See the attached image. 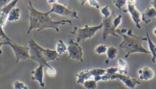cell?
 Here are the masks:
<instances>
[{"instance_id":"1","label":"cell","mask_w":156,"mask_h":89,"mask_svg":"<svg viewBox=\"0 0 156 89\" xmlns=\"http://www.w3.org/2000/svg\"><path fill=\"white\" fill-rule=\"evenodd\" d=\"M27 9L29 11V27L27 33L29 34L33 30H37V32L45 29H53L56 32H59L58 26L60 25H65L69 24L72 25L73 22L70 20H63L60 21H54L49 16V12H41L33 6L31 1L29 2Z\"/></svg>"},{"instance_id":"2","label":"cell","mask_w":156,"mask_h":89,"mask_svg":"<svg viewBox=\"0 0 156 89\" xmlns=\"http://www.w3.org/2000/svg\"><path fill=\"white\" fill-rule=\"evenodd\" d=\"M116 33L123 37V40L119 46L125 51V58H128L132 53H135L151 54L150 51L143 46V42L147 41V37L137 36L133 33L132 30L124 28L117 29Z\"/></svg>"},{"instance_id":"3","label":"cell","mask_w":156,"mask_h":89,"mask_svg":"<svg viewBox=\"0 0 156 89\" xmlns=\"http://www.w3.org/2000/svg\"><path fill=\"white\" fill-rule=\"evenodd\" d=\"M1 37L5 40L4 42H1L0 47H2L3 45H6L11 47L13 50L16 58V63H18L20 61H26L30 59L29 53V47L26 46H21L14 42L10 37L7 36L4 32L2 27H1Z\"/></svg>"},{"instance_id":"4","label":"cell","mask_w":156,"mask_h":89,"mask_svg":"<svg viewBox=\"0 0 156 89\" xmlns=\"http://www.w3.org/2000/svg\"><path fill=\"white\" fill-rule=\"evenodd\" d=\"M103 28V25L102 22L97 26H89L88 25H85L83 28L74 27L71 33L77 35L76 42L80 43L82 41L90 39L94 36L97 31Z\"/></svg>"},{"instance_id":"5","label":"cell","mask_w":156,"mask_h":89,"mask_svg":"<svg viewBox=\"0 0 156 89\" xmlns=\"http://www.w3.org/2000/svg\"><path fill=\"white\" fill-rule=\"evenodd\" d=\"M28 47H29V53L30 59L38 63L39 65L46 66L48 68L52 66L49 65V63L46 61L40 49V45L36 43L33 39L29 41Z\"/></svg>"},{"instance_id":"6","label":"cell","mask_w":156,"mask_h":89,"mask_svg":"<svg viewBox=\"0 0 156 89\" xmlns=\"http://www.w3.org/2000/svg\"><path fill=\"white\" fill-rule=\"evenodd\" d=\"M114 80L122 81L127 88L130 89H133L140 84V81L136 78L131 77L126 75H122L120 74H116L112 75L105 74L104 76H101V81H107Z\"/></svg>"},{"instance_id":"7","label":"cell","mask_w":156,"mask_h":89,"mask_svg":"<svg viewBox=\"0 0 156 89\" xmlns=\"http://www.w3.org/2000/svg\"><path fill=\"white\" fill-rule=\"evenodd\" d=\"M51 9L49 11V13H56L62 16L70 17L78 19V12L75 10H72L64 5L58 3V1L51 5Z\"/></svg>"},{"instance_id":"8","label":"cell","mask_w":156,"mask_h":89,"mask_svg":"<svg viewBox=\"0 0 156 89\" xmlns=\"http://www.w3.org/2000/svg\"><path fill=\"white\" fill-rule=\"evenodd\" d=\"M68 58L70 59L74 60L76 61L83 63V50L79 43L75 42L73 39L69 41V45L68 46Z\"/></svg>"},{"instance_id":"9","label":"cell","mask_w":156,"mask_h":89,"mask_svg":"<svg viewBox=\"0 0 156 89\" xmlns=\"http://www.w3.org/2000/svg\"><path fill=\"white\" fill-rule=\"evenodd\" d=\"M136 1H127V11L130 14L132 19L136 26L138 29H142L140 21L142 20V14L136 9Z\"/></svg>"},{"instance_id":"10","label":"cell","mask_w":156,"mask_h":89,"mask_svg":"<svg viewBox=\"0 0 156 89\" xmlns=\"http://www.w3.org/2000/svg\"><path fill=\"white\" fill-rule=\"evenodd\" d=\"M114 12L110 17L105 19L104 18L103 20L102 23L103 25V39L104 40H106L108 35H112L113 36L118 37V35L116 33V30L114 29L113 23V20L115 16Z\"/></svg>"},{"instance_id":"11","label":"cell","mask_w":156,"mask_h":89,"mask_svg":"<svg viewBox=\"0 0 156 89\" xmlns=\"http://www.w3.org/2000/svg\"><path fill=\"white\" fill-rule=\"evenodd\" d=\"M19 2V0L11 1L6 6L0 9V26L2 27L6 25L7 18L11 10L16 7L17 3Z\"/></svg>"},{"instance_id":"12","label":"cell","mask_w":156,"mask_h":89,"mask_svg":"<svg viewBox=\"0 0 156 89\" xmlns=\"http://www.w3.org/2000/svg\"><path fill=\"white\" fill-rule=\"evenodd\" d=\"M44 67L43 65H39L35 69L32 70L31 74L33 75L32 80L38 82L40 86L42 87L45 86V84L44 81Z\"/></svg>"},{"instance_id":"13","label":"cell","mask_w":156,"mask_h":89,"mask_svg":"<svg viewBox=\"0 0 156 89\" xmlns=\"http://www.w3.org/2000/svg\"><path fill=\"white\" fill-rule=\"evenodd\" d=\"M139 74V79L140 80L149 81L153 79L154 77V71L152 68L148 66H146L143 69H140L138 71Z\"/></svg>"},{"instance_id":"14","label":"cell","mask_w":156,"mask_h":89,"mask_svg":"<svg viewBox=\"0 0 156 89\" xmlns=\"http://www.w3.org/2000/svg\"><path fill=\"white\" fill-rule=\"evenodd\" d=\"M40 49L41 50L43 56L46 62L53 61L55 60H59V55L55 50H51L49 49H45L40 46Z\"/></svg>"},{"instance_id":"15","label":"cell","mask_w":156,"mask_h":89,"mask_svg":"<svg viewBox=\"0 0 156 89\" xmlns=\"http://www.w3.org/2000/svg\"><path fill=\"white\" fill-rule=\"evenodd\" d=\"M75 76L76 77V83L79 85H83L84 83L91 80L92 77H93L91 75L90 70H84L81 71L75 74Z\"/></svg>"},{"instance_id":"16","label":"cell","mask_w":156,"mask_h":89,"mask_svg":"<svg viewBox=\"0 0 156 89\" xmlns=\"http://www.w3.org/2000/svg\"><path fill=\"white\" fill-rule=\"evenodd\" d=\"M156 18V11L153 7L147 9L142 15V20L146 24H148Z\"/></svg>"},{"instance_id":"17","label":"cell","mask_w":156,"mask_h":89,"mask_svg":"<svg viewBox=\"0 0 156 89\" xmlns=\"http://www.w3.org/2000/svg\"><path fill=\"white\" fill-rule=\"evenodd\" d=\"M118 73L122 75H127L128 74L129 66L127 61L123 59H119L118 60Z\"/></svg>"},{"instance_id":"18","label":"cell","mask_w":156,"mask_h":89,"mask_svg":"<svg viewBox=\"0 0 156 89\" xmlns=\"http://www.w3.org/2000/svg\"><path fill=\"white\" fill-rule=\"evenodd\" d=\"M106 53L107 55V59L105 60V63L108 64L111 60H113L117 57L118 54V50L114 46H110L108 48Z\"/></svg>"},{"instance_id":"19","label":"cell","mask_w":156,"mask_h":89,"mask_svg":"<svg viewBox=\"0 0 156 89\" xmlns=\"http://www.w3.org/2000/svg\"><path fill=\"white\" fill-rule=\"evenodd\" d=\"M21 17V10L20 8L15 7L11 10L7 18V21L15 22L19 21Z\"/></svg>"},{"instance_id":"20","label":"cell","mask_w":156,"mask_h":89,"mask_svg":"<svg viewBox=\"0 0 156 89\" xmlns=\"http://www.w3.org/2000/svg\"><path fill=\"white\" fill-rule=\"evenodd\" d=\"M146 35L147 41L148 43L150 51L151 53V55H152V58L151 61L152 63L156 64V45L153 43V41L151 39L149 33H147Z\"/></svg>"},{"instance_id":"21","label":"cell","mask_w":156,"mask_h":89,"mask_svg":"<svg viewBox=\"0 0 156 89\" xmlns=\"http://www.w3.org/2000/svg\"><path fill=\"white\" fill-rule=\"evenodd\" d=\"M56 51L58 53V55H62L68 51V47L62 40L60 39L56 45Z\"/></svg>"},{"instance_id":"22","label":"cell","mask_w":156,"mask_h":89,"mask_svg":"<svg viewBox=\"0 0 156 89\" xmlns=\"http://www.w3.org/2000/svg\"><path fill=\"white\" fill-rule=\"evenodd\" d=\"M83 86L85 89H97L98 87L97 82L94 80H89L85 81Z\"/></svg>"},{"instance_id":"23","label":"cell","mask_w":156,"mask_h":89,"mask_svg":"<svg viewBox=\"0 0 156 89\" xmlns=\"http://www.w3.org/2000/svg\"><path fill=\"white\" fill-rule=\"evenodd\" d=\"M114 6L117 7L119 10H122L124 12H128L127 10H124V7L127 5V1L123 0H114L112 1Z\"/></svg>"},{"instance_id":"24","label":"cell","mask_w":156,"mask_h":89,"mask_svg":"<svg viewBox=\"0 0 156 89\" xmlns=\"http://www.w3.org/2000/svg\"><path fill=\"white\" fill-rule=\"evenodd\" d=\"M90 72L93 77L94 78L97 76H104L106 74V69L101 68H95L90 70Z\"/></svg>"},{"instance_id":"25","label":"cell","mask_w":156,"mask_h":89,"mask_svg":"<svg viewBox=\"0 0 156 89\" xmlns=\"http://www.w3.org/2000/svg\"><path fill=\"white\" fill-rule=\"evenodd\" d=\"M100 12L101 14L102 15V16L105 19L110 17L112 15V12L108 5H106L105 6L101 7L100 10Z\"/></svg>"},{"instance_id":"26","label":"cell","mask_w":156,"mask_h":89,"mask_svg":"<svg viewBox=\"0 0 156 89\" xmlns=\"http://www.w3.org/2000/svg\"><path fill=\"white\" fill-rule=\"evenodd\" d=\"M107 46L105 44H101L97 46L94 49V52L98 55H101L106 53L108 50Z\"/></svg>"},{"instance_id":"27","label":"cell","mask_w":156,"mask_h":89,"mask_svg":"<svg viewBox=\"0 0 156 89\" xmlns=\"http://www.w3.org/2000/svg\"><path fill=\"white\" fill-rule=\"evenodd\" d=\"M13 86L14 89H29L24 83L17 80L13 82Z\"/></svg>"},{"instance_id":"28","label":"cell","mask_w":156,"mask_h":89,"mask_svg":"<svg viewBox=\"0 0 156 89\" xmlns=\"http://www.w3.org/2000/svg\"><path fill=\"white\" fill-rule=\"evenodd\" d=\"M122 15H119L118 16H115L113 20V23L114 26V29L117 30L118 27L122 23Z\"/></svg>"},{"instance_id":"29","label":"cell","mask_w":156,"mask_h":89,"mask_svg":"<svg viewBox=\"0 0 156 89\" xmlns=\"http://www.w3.org/2000/svg\"><path fill=\"white\" fill-rule=\"evenodd\" d=\"M118 73V67H111L106 69V74L107 75H114Z\"/></svg>"},{"instance_id":"30","label":"cell","mask_w":156,"mask_h":89,"mask_svg":"<svg viewBox=\"0 0 156 89\" xmlns=\"http://www.w3.org/2000/svg\"><path fill=\"white\" fill-rule=\"evenodd\" d=\"M87 3H88L89 6L95 7L96 9H100V5L98 2L95 0H90V1H87Z\"/></svg>"},{"instance_id":"31","label":"cell","mask_w":156,"mask_h":89,"mask_svg":"<svg viewBox=\"0 0 156 89\" xmlns=\"http://www.w3.org/2000/svg\"><path fill=\"white\" fill-rule=\"evenodd\" d=\"M47 74L50 77H54V76H55L56 74V71L55 69L53 67H49L47 70Z\"/></svg>"},{"instance_id":"32","label":"cell","mask_w":156,"mask_h":89,"mask_svg":"<svg viewBox=\"0 0 156 89\" xmlns=\"http://www.w3.org/2000/svg\"><path fill=\"white\" fill-rule=\"evenodd\" d=\"M11 1H6V0H1L0 1V8L1 9V8H2L3 7L5 6H6V5H7L8 3L10 2Z\"/></svg>"},{"instance_id":"33","label":"cell","mask_w":156,"mask_h":89,"mask_svg":"<svg viewBox=\"0 0 156 89\" xmlns=\"http://www.w3.org/2000/svg\"><path fill=\"white\" fill-rule=\"evenodd\" d=\"M150 3L151 4V5H152V6L153 9L156 11V0L152 1L150 2Z\"/></svg>"},{"instance_id":"34","label":"cell","mask_w":156,"mask_h":89,"mask_svg":"<svg viewBox=\"0 0 156 89\" xmlns=\"http://www.w3.org/2000/svg\"><path fill=\"white\" fill-rule=\"evenodd\" d=\"M153 34L156 36V27L154 28V29L153 31Z\"/></svg>"}]
</instances>
